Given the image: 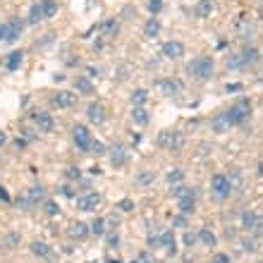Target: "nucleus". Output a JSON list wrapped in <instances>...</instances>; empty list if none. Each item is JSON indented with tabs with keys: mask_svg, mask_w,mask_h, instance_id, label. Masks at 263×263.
Returning a JSON list of instances; mask_svg holds the SVG:
<instances>
[{
	"mask_svg": "<svg viewBox=\"0 0 263 263\" xmlns=\"http://www.w3.org/2000/svg\"><path fill=\"white\" fill-rule=\"evenodd\" d=\"M259 172H261V175H263V163H261V165H259Z\"/></svg>",
	"mask_w": 263,
	"mask_h": 263,
	"instance_id": "obj_57",
	"label": "nucleus"
},
{
	"mask_svg": "<svg viewBox=\"0 0 263 263\" xmlns=\"http://www.w3.org/2000/svg\"><path fill=\"white\" fill-rule=\"evenodd\" d=\"M259 220H261V218H259L256 213H244V215H242V225H244V230H249V232H254V227L259 225Z\"/></svg>",
	"mask_w": 263,
	"mask_h": 263,
	"instance_id": "obj_29",
	"label": "nucleus"
},
{
	"mask_svg": "<svg viewBox=\"0 0 263 263\" xmlns=\"http://www.w3.org/2000/svg\"><path fill=\"white\" fill-rule=\"evenodd\" d=\"M172 196L180 201V199H187V196H196V191L191 187H175L172 189Z\"/></svg>",
	"mask_w": 263,
	"mask_h": 263,
	"instance_id": "obj_33",
	"label": "nucleus"
},
{
	"mask_svg": "<svg viewBox=\"0 0 263 263\" xmlns=\"http://www.w3.org/2000/svg\"><path fill=\"white\" fill-rule=\"evenodd\" d=\"M156 89L160 91V96H177L182 91V84L177 81V79H158V84H156Z\"/></svg>",
	"mask_w": 263,
	"mask_h": 263,
	"instance_id": "obj_9",
	"label": "nucleus"
},
{
	"mask_svg": "<svg viewBox=\"0 0 263 263\" xmlns=\"http://www.w3.org/2000/svg\"><path fill=\"white\" fill-rule=\"evenodd\" d=\"M62 194H65V196H75V191L70 187H62Z\"/></svg>",
	"mask_w": 263,
	"mask_h": 263,
	"instance_id": "obj_55",
	"label": "nucleus"
},
{
	"mask_svg": "<svg viewBox=\"0 0 263 263\" xmlns=\"http://www.w3.org/2000/svg\"><path fill=\"white\" fill-rule=\"evenodd\" d=\"M227 177V182H230V187L232 189H237L239 184H242V172H239V168H232L230 170V175H225Z\"/></svg>",
	"mask_w": 263,
	"mask_h": 263,
	"instance_id": "obj_31",
	"label": "nucleus"
},
{
	"mask_svg": "<svg viewBox=\"0 0 263 263\" xmlns=\"http://www.w3.org/2000/svg\"><path fill=\"white\" fill-rule=\"evenodd\" d=\"M51 105H55V108H72V105H77V94H72V91H57V94L51 96Z\"/></svg>",
	"mask_w": 263,
	"mask_h": 263,
	"instance_id": "obj_8",
	"label": "nucleus"
},
{
	"mask_svg": "<svg viewBox=\"0 0 263 263\" xmlns=\"http://www.w3.org/2000/svg\"><path fill=\"white\" fill-rule=\"evenodd\" d=\"M34 122H36L38 132H53V130H55V120H53V115L46 113V110H38V113H34Z\"/></svg>",
	"mask_w": 263,
	"mask_h": 263,
	"instance_id": "obj_11",
	"label": "nucleus"
},
{
	"mask_svg": "<svg viewBox=\"0 0 263 263\" xmlns=\"http://www.w3.org/2000/svg\"><path fill=\"white\" fill-rule=\"evenodd\" d=\"M75 86L79 89V91H81V94H91V91H94L91 81H89V79H84V77H79V79H77V81H75Z\"/></svg>",
	"mask_w": 263,
	"mask_h": 263,
	"instance_id": "obj_34",
	"label": "nucleus"
},
{
	"mask_svg": "<svg viewBox=\"0 0 263 263\" xmlns=\"http://www.w3.org/2000/svg\"><path fill=\"white\" fill-rule=\"evenodd\" d=\"M182 177H184V170H182V168H172L168 172V182H170V184H177V182H182Z\"/></svg>",
	"mask_w": 263,
	"mask_h": 263,
	"instance_id": "obj_35",
	"label": "nucleus"
},
{
	"mask_svg": "<svg viewBox=\"0 0 263 263\" xmlns=\"http://www.w3.org/2000/svg\"><path fill=\"white\" fill-rule=\"evenodd\" d=\"M132 120H134V125L144 127V125H149V113H146L141 105H134V108H132Z\"/></svg>",
	"mask_w": 263,
	"mask_h": 263,
	"instance_id": "obj_22",
	"label": "nucleus"
},
{
	"mask_svg": "<svg viewBox=\"0 0 263 263\" xmlns=\"http://www.w3.org/2000/svg\"><path fill=\"white\" fill-rule=\"evenodd\" d=\"M24 146H26V141H24V139H17V141H15V149L17 151H22Z\"/></svg>",
	"mask_w": 263,
	"mask_h": 263,
	"instance_id": "obj_52",
	"label": "nucleus"
},
{
	"mask_svg": "<svg viewBox=\"0 0 263 263\" xmlns=\"http://www.w3.org/2000/svg\"><path fill=\"white\" fill-rule=\"evenodd\" d=\"M120 244V235H117V232H110V235H108V246H117Z\"/></svg>",
	"mask_w": 263,
	"mask_h": 263,
	"instance_id": "obj_45",
	"label": "nucleus"
},
{
	"mask_svg": "<svg viewBox=\"0 0 263 263\" xmlns=\"http://www.w3.org/2000/svg\"><path fill=\"white\" fill-rule=\"evenodd\" d=\"M89 172H91V175H101V168H98V165H94V168L89 170Z\"/></svg>",
	"mask_w": 263,
	"mask_h": 263,
	"instance_id": "obj_56",
	"label": "nucleus"
},
{
	"mask_svg": "<svg viewBox=\"0 0 263 263\" xmlns=\"http://www.w3.org/2000/svg\"><path fill=\"white\" fill-rule=\"evenodd\" d=\"M149 10L153 12V17L163 10V0H149Z\"/></svg>",
	"mask_w": 263,
	"mask_h": 263,
	"instance_id": "obj_39",
	"label": "nucleus"
},
{
	"mask_svg": "<svg viewBox=\"0 0 263 263\" xmlns=\"http://www.w3.org/2000/svg\"><path fill=\"white\" fill-rule=\"evenodd\" d=\"M160 34V22H158V17H151L146 24H144V36L149 38H156Z\"/></svg>",
	"mask_w": 263,
	"mask_h": 263,
	"instance_id": "obj_23",
	"label": "nucleus"
},
{
	"mask_svg": "<svg viewBox=\"0 0 263 263\" xmlns=\"http://www.w3.org/2000/svg\"><path fill=\"white\" fill-rule=\"evenodd\" d=\"M187 72H189V77H194V79H199V81H210L213 75H215V62H213V57L199 55L187 65Z\"/></svg>",
	"mask_w": 263,
	"mask_h": 263,
	"instance_id": "obj_1",
	"label": "nucleus"
},
{
	"mask_svg": "<svg viewBox=\"0 0 263 263\" xmlns=\"http://www.w3.org/2000/svg\"><path fill=\"white\" fill-rule=\"evenodd\" d=\"M146 101H149V91L146 89H134L132 91V105H141L144 108Z\"/></svg>",
	"mask_w": 263,
	"mask_h": 263,
	"instance_id": "obj_27",
	"label": "nucleus"
},
{
	"mask_svg": "<svg viewBox=\"0 0 263 263\" xmlns=\"http://www.w3.org/2000/svg\"><path fill=\"white\" fill-rule=\"evenodd\" d=\"M210 12H213V0H199L196 7H194V15L199 19L210 17Z\"/></svg>",
	"mask_w": 263,
	"mask_h": 263,
	"instance_id": "obj_18",
	"label": "nucleus"
},
{
	"mask_svg": "<svg viewBox=\"0 0 263 263\" xmlns=\"http://www.w3.org/2000/svg\"><path fill=\"white\" fill-rule=\"evenodd\" d=\"M225 89H227V94H230V91H242L244 86H242V84H227Z\"/></svg>",
	"mask_w": 263,
	"mask_h": 263,
	"instance_id": "obj_48",
	"label": "nucleus"
},
{
	"mask_svg": "<svg viewBox=\"0 0 263 263\" xmlns=\"http://www.w3.org/2000/svg\"><path fill=\"white\" fill-rule=\"evenodd\" d=\"M239 60H242V67H246V65H254V62L259 60V51H256V48H246L244 53L239 55Z\"/></svg>",
	"mask_w": 263,
	"mask_h": 263,
	"instance_id": "obj_28",
	"label": "nucleus"
},
{
	"mask_svg": "<svg viewBox=\"0 0 263 263\" xmlns=\"http://www.w3.org/2000/svg\"><path fill=\"white\" fill-rule=\"evenodd\" d=\"M158 146L168 151H180L184 146V136L180 132H160L158 134Z\"/></svg>",
	"mask_w": 263,
	"mask_h": 263,
	"instance_id": "obj_4",
	"label": "nucleus"
},
{
	"mask_svg": "<svg viewBox=\"0 0 263 263\" xmlns=\"http://www.w3.org/2000/svg\"><path fill=\"white\" fill-rule=\"evenodd\" d=\"M261 5H263V0H261Z\"/></svg>",
	"mask_w": 263,
	"mask_h": 263,
	"instance_id": "obj_58",
	"label": "nucleus"
},
{
	"mask_svg": "<svg viewBox=\"0 0 263 263\" xmlns=\"http://www.w3.org/2000/svg\"><path fill=\"white\" fill-rule=\"evenodd\" d=\"M117 31H120V24H117L115 19H105V22L101 24V34H103V36H105V38L115 36Z\"/></svg>",
	"mask_w": 263,
	"mask_h": 263,
	"instance_id": "obj_25",
	"label": "nucleus"
},
{
	"mask_svg": "<svg viewBox=\"0 0 263 263\" xmlns=\"http://www.w3.org/2000/svg\"><path fill=\"white\" fill-rule=\"evenodd\" d=\"M43 5H41V0H38V2H34V5H31V7H29V19H26V22H29V24H38V22H43Z\"/></svg>",
	"mask_w": 263,
	"mask_h": 263,
	"instance_id": "obj_21",
	"label": "nucleus"
},
{
	"mask_svg": "<svg viewBox=\"0 0 263 263\" xmlns=\"http://www.w3.org/2000/svg\"><path fill=\"white\" fill-rule=\"evenodd\" d=\"M0 201H5V204H10V194H7V189L0 184Z\"/></svg>",
	"mask_w": 263,
	"mask_h": 263,
	"instance_id": "obj_47",
	"label": "nucleus"
},
{
	"mask_svg": "<svg viewBox=\"0 0 263 263\" xmlns=\"http://www.w3.org/2000/svg\"><path fill=\"white\" fill-rule=\"evenodd\" d=\"M86 117H89L91 125H103V122H105V110H103V105H101L98 101H96V103H89Z\"/></svg>",
	"mask_w": 263,
	"mask_h": 263,
	"instance_id": "obj_12",
	"label": "nucleus"
},
{
	"mask_svg": "<svg viewBox=\"0 0 263 263\" xmlns=\"http://www.w3.org/2000/svg\"><path fill=\"white\" fill-rule=\"evenodd\" d=\"M110 163H113V168H122L125 163H127V151H125V146H113L110 149Z\"/></svg>",
	"mask_w": 263,
	"mask_h": 263,
	"instance_id": "obj_15",
	"label": "nucleus"
},
{
	"mask_svg": "<svg viewBox=\"0 0 263 263\" xmlns=\"http://www.w3.org/2000/svg\"><path fill=\"white\" fill-rule=\"evenodd\" d=\"M136 182H139V184H151V182H153V172H151V170H141V172L136 175Z\"/></svg>",
	"mask_w": 263,
	"mask_h": 263,
	"instance_id": "obj_36",
	"label": "nucleus"
},
{
	"mask_svg": "<svg viewBox=\"0 0 263 263\" xmlns=\"http://www.w3.org/2000/svg\"><path fill=\"white\" fill-rule=\"evenodd\" d=\"M177 206H180V213H182V215H191V213H194V208H196V196L180 199V201H177Z\"/></svg>",
	"mask_w": 263,
	"mask_h": 263,
	"instance_id": "obj_24",
	"label": "nucleus"
},
{
	"mask_svg": "<svg viewBox=\"0 0 263 263\" xmlns=\"http://www.w3.org/2000/svg\"><path fill=\"white\" fill-rule=\"evenodd\" d=\"M182 242H184V246H194L196 242H199V239H196V235H194V232H184Z\"/></svg>",
	"mask_w": 263,
	"mask_h": 263,
	"instance_id": "obj_42",
	"label": "nucleus"
},
{
	"mask_svg": "<svg viewBox=\"0 0 263 263\" xmlns=\"http://www.w3.org/2000/svg\"><path fill=\"white\" fill-rule=\"evenodd\" d=\"M227 120H230V125L235 127V125H244L246 120H249V115H251V105H249V101L242 98L239 103H235L230 110H225Z\"/></svg>",
	"mask_w": 263,
	"mask_h": 263,
	"instance_id": "obj_2",
	"label": "nucleus"
},
{
	"mask_svg": "<svg viewBox=\"0 0 263 263\" xmlns=\"http://www.w3.org/2000/svg\"><path fill=\"white\" fill-rule=\"evenodd\" d=\"M213 263H230V256H227V254H215V256H213Z\"/></svg>",
	"mask_w": 263,
	"mask_h": 263,
	"instance_id": "obj_46",
	"label": "nucleus"
},
{
	"mask_svg": "<svg viewBox=\"0 0 263 263\" xmlns=\"http://www.w3.org/2000/svg\"><path fill=\"white\" fill-rule=\"evenodd\" d=\"M158 242H160V246H163V249L168 251L170 256H172V254L177 251V239H175V235H172V230H165V232H163V235L158 237Z\"/></svg>",
	"mask_w": 263,
	"mask_h": 263,
	"instance_id": "obj_14",
	"label": "nucleus"
},
{
	"mask_svg": "<svg viewBox=\"0 0 263 263\" xmlns=\"http://www.w3.org/2000/svg\"><path fill=\"white\" fill-rule=\"evenodd\" d=\"M41 5H43V17L46 19L55 17V12H57V2L55 0H41Z\"/></svg>",
	"mask_w": 263,
	"mask_h": 263,
	"instance_id": "obj_30",
	"label": "nucleus"
},
{
	"mask_svg": "<svg viewBox=\"0 0 263 263\" xmlns=\"http://www.w3.org/2000/svg\"><path fill=\"white\" fill-rule=\"evenodd\" d=\"M117 208H120L122 213H130L132 208H134V201H132V199H122V201L117 204Z\"/></svg>",
	"mask_w": 263,
	"mask_h": 263,
	"instance_id": "obj_40",
	"label": "nucleus"
},
{
	"mask_svg": "<svg viewBox=\"0 0 263 263\" xmlns=\"http://www.w3.org/2000/svg\"><path fill=\"white\" fill-rule=\"evenodd\" d=\"M86 75L94 79V77H98V70H94V67H86Z\"/></svg>",
	"mask_w": 263,
	"mask_h": 263,
	"instance_id": "obj_54",
	"label": "nucleus"
},
{
	"mask_svg": "<svg viewBox=\"0 0 263 263\" xmlns=\"http://www.w3.org/2000/svg\"><path fill=\"white\" fill-rule=\"evenodd\" d=\"M31 254L38 256V259H48L51 256V246L46 244V242H34L31 244Z\"/></svg>",
	"mask_w": 263,
	"mask_h": 263,
	"instance_id": "obj_26",
	"label": "nucleus"
},
{
	"mask_svg": "<svg viewBox=\"0 0 263 263\" xmlns=\"http://www.w3.org/2000/svg\"><path fill=\"white\" fill-rule=\"evenodd\" d=\"M101 201H103V196L98 191H86V194L77 196V210L91 213V210H96V208L101 206Z\"/></svg>",
	"mask_w": 263,
	"mask_h": 263,
	"instance_id": "obj_5",
	"label": "nucleus"
},
{
	"mask_svg": "<svg viewBox=\"0 0 263 263\" xmlns=\"http://www.w3.org/2000/svg\"><path fill=\"white\" fill-rule=\"evenodd\" d=\"M0 43H12L10 41V26H7V22H0Z\"/></svg>",
	"mask_w": 263,
	"mask_h": 263,
	"instance_id": "obj_37",
	"label": "nucleus"
},
{
	"mask_svg": "<svg viewBox=\"0 0 263 263\" xmlns=\"http://www.w3.org/2000/svg\"><path fill=\"white\" fill-rule=\"evenodd\" d=\"M89 232H91V235H96V237L105 235V220H103V218H96L94 223L89 225Z\"/></svg>",
	"mask_w": 263,
	"mask_h": 263,
	"instance_id": "obj_32",
	"label": "nucleus"
},
{
	"mask_svg": "<svg viewBox=\"0 0 263 263\" xmlns=\"http://www.w3.org/2000/svg\"><path fill=\"white\" fill-rule=\"evenodd\" d=\"M89 153L103 156V153H105V144H103V141H91V149H89Z\"/></svg>",
	"mask_w": 263,
	"mask_h": 263,
	"instance_id": "obj_38",
	"label": "nucleus"
},
{
	"mask_svg": "<svg viewBox=\"0 0 263 263\" xmlns=\"http://www.w3.org/2000/svg\"><path fill=\"white\" fill-rule=\"evenodd\" d=\"M5 141H7V134H5V132L0 130V149H2V146H5Z\"/></svg>",
	"mask_w": 263,
	"mask_h": 263,
	"instance_id": "obj_53",
	"label": "nucleus"
},
{
	"mask_svg": "<svg viewBox=\"0 0 263 263\" xmlns=\"http://www.w3.org/2000/svg\"><path fill=\"white\" fill-rule=\"evenodd\" d=\"M172 227H187V215H175L172 218Z\"/></svg>",
	"mask_w": 263,
	"mask_h": 263,
	"instance_id": "obj_44",
	"label": "nucleus"
},
{
	"mask_svg": "<svg viewBox=\"0 0 263 263\" xmlns=\"http://www.w3.org/2000/svg\"><path fill=\"white\" fill-rule=\"evenodd\" d=\"M242 249H244V251H254L256 244H254V242H242Z\"/></svg>",
	"mask_w": 263,
	"mask_h": 263,
	"instance_id": "obj_50",
	"label": "nucleus"
},
{
	"mask_svg": "<svg viewBox=\"0 0 263 263\" xmlns=\"http://www.w3.org/2000/svg\"><path fill=\"white\" fill-rule=\"evenodd\" d=\"M210 127H213V132L215 134H225V132H230V120H227V115L225 113H218L213 120H210Z\"/></svg>",
	"mask_w": 263,
	"mask_h": 263,
	"instance_id": "obj_13",
	"label": "nucleus"
},
{
	"mask_svg": "<svg viewBox=\"0 0 263 263\" xmlns=\"http://www.w3.org/2000/svg\"><path fill=\"white\" fill-rule=\"evenodd\" d=\"M65 177H67V180H79V177H81V170L72 165V168H67V172H65Z\"/></svg>",
	"mask_w": 263,
	"mask_h": 263,
	"instance_id": "obj_41",
	"label": "nucleus"
},
{
	"mask_svg": "<svg viewBox=\"0 0 263 263\" xmlns=\"http://www.w3.org/2000/svg\"><path fill=\"white\" fill-rule=\"evenodd\" d=\"M210 191H213L215 199H220V201L230 196L232 187H230V182H227L225 175H213V177H210Z\"/></svg>",
	"mask_w": 263,
	"mask_h": 263,
	"instance_id": "obj_7",
	"label": "nucleus"
},
{
	"mask_svg": "<svg viewBox=\"0 0 263 263\" xmlns=\"http://www.w3.org/2000/svg\"><path fill=\"white\" fill-rule=\"evenodd\" d=\"M196 239H199V242H201L204 246H215V244H218V237H215V235H213L208 227H201V230H199Z\"/></svg>",
	"mask_w": 263,
	"mask_h": 263,
	"instance_id": "obj_20",
	"label": "nucleus"
},
{
	"mask_svg": "<svg viewBox=\"0 0 263 263\" xmlns=\"http://www.w3.org/2000/svg\"><path fill=\"white\" fill-rule=\"evenodd\" d=\"M160 53H163L165 60H180V57L184 55V46L180 41H168V43H163Z\"/></svg>",
	"mask_w": 263,
	"mask_h": 263,
	"instance_id": "obj_10",
	"label": "nucleus"
},
{
	"mask_svg": "<svg viewBox=\"0 0 263 263\" xmlns=\"http://www.w3.org/2000/svg\"><path fill=\"white\" fill-rule=\"evenodd\" d=\"M72 139H75V144H77V149L79 151H84V153H89V149H91V132L86 130L84 125H75L72 127Z\"/></svg>",
	"mask_w": 263,
	"mask_h": 263,
	"instance_id": "obj_6",
	"label": "nucleus"
},
{
	"mask_svg": "<svg viewBox=\"0 0 263 263\" xmlns=\"http://www.w3.org/2000/svg\"><path fill=\"white\" fill-rule=\"evenodd\" d=\"M46 213H48V215H57V213H60V206H57L55 201H46Z\"/></svg>",
	"mask_w": 263,
	"mask_h": 263,
	"instance_id": "obj_43",
	"label": "nucleus"
},
{
	"mask_svg": "<svg viewBox=\"0 0 263 263\" xmlns=\"http://www.w3.org/2000/svg\"><path fill=\"white\" fill-rule=\"evenodd\" d=\"M17 239H19L17 235H10V237H7V249H12V246L17 244Z\"/></svg>",
	"mask_w": 263,
	"mask_h": 263,
	"instance_id": "obj_49",
	"label": "nucleus"
},
{
	"mask_svg": "<svg viewBox=\"0 0 263 263\" xmlns=\"http://www.w3.org/2000/svg\"><path fill=\"white\" fill-rule=\"evenodd\" d=\"M43 199H46V189L41 187V184H34V187L26 189V194L19 199L17 204L24 208V210H31V208H36L38 204L43 201Z\"/></svg>",
	"mask_w": 263,
	"mask_h": 263,
	"instance_id": "obj_3",
	"label": "nucleus"
},
{
	"mask_svg": "<svg viewBox=\"0 0 263 263\" xmlns=\"http://www.w3.org/2000/svg\"><path fill=\"white\" fill-rule=\"evenodd\" d=\"M89 235H91V232H89V225H86V223H79V220H77V223L70 225V237H72V239H86Z\"/></svg>",
	"mask_w": 263,
	"mask_h": 263,
	"instance_id": "obj_17",
	"label": "nucleus"
},
{
	"mask_svg": "<svg viewBox=\"0 0 263 263\" xmlns=\"http://www.w3.org/2000/svg\"><path fill=\"white\" fill-rule=\"evenodd\" d=\"M22 60H24V53H22V51H12V53H7V57H5V70H7V72L19 70Z\"/></svg>",
	"mask_w": 263,
	"mask_h": 263,
	"instance_id": "obj_16",
	"label": "nucleus"
},
{
	"mask_svg": "<svg viewBox=\"0 0 263 263\" xmlns=\"http://www.w3.org/2000/svg\"><path fill=\"white\" fill-rule=\"evenodd\" d=\"M254 235H259V237H263V220H259V225L254 227Z\"/></svg>",
	"mask_w": 263,
	"mask_h": 263,
	"instance_id": "obj_51",
	"label": "nucleus"
},
{
	"mask_svg": "<svg viewBox=\"0 0 263 263\" xmlns=\"http://www.w3.org/2000/svg\"><path fill=\"white\" fill-rule=\"evenodd\" d=\"M7 26H10V41L15 43L19 36H22V31H24V22L19 17H12L10 22H7Z\"/></svg>",
	"mask_w": 263,
	"mask_h": 263,
	"instance_id": "obj_19",
	"label": "nucleus"
}]
</instances>
